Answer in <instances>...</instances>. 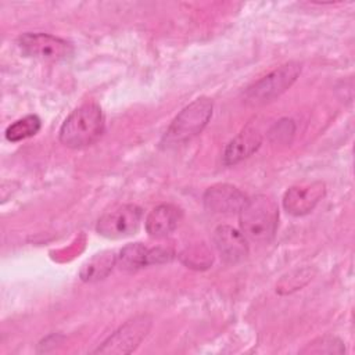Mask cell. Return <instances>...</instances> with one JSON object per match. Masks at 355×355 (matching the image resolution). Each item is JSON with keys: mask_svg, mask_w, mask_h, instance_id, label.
<instances>
[{"mask_svg": "<svg viewBox=\"0 0 355 355\" xmlns=\"http://www.w3.org/2000/svg\"><path fill=\"white\" fill-rule=\"evenodd\" d=\"M240 227L247 240L255 244L269 243L277 229L279 208L263 194L248 198L240 209Z\"/></svg>", "mask_w": 355, "mask_h": 355, "instance_id": "cell-1", "label": "cell"}, {"mask_svg": "<svg viewBox=\"0 0 355 355\" xmlns=\"http://www.w3.org/2000/svg\"><path fill=\"white\" fill-rule=\"evenodd\" d=\"M104 132V115L96 103H86L73 110L60 128V141L71 148L93 144Z\"/></svg>", "mask_w": 355, "mask_h": 355, "instance_id": "cell-2", "label": "cell"}, {"mask_svg": "<svg viewBox=\"0 0 355 355\" xmlns=\"http://www.w3.org/2000/svg\"><path fill=\"white\" fill-rule=\"evenodd\" d=\"M214 103L208 97H200L184 107L169 125L164 136L165 146H179L197 136L212 115Z\"/></svg>", "mask_w": 355, "mask_h": 355, "instance_id": "cell-3", "label": "cell"}, {"mask_svg": "<svg viewBox=\"0 0 355 355\" xmlns=\"http://www.w3.org/2000/svg\"><path fill=\"white\" fill-rule=\"evenodd\" d=\"M301 73V64L291 61L287 62L277 69L272 71L262 79L257 80L251 85L244 93L243 98L247 105H262L270 103L282 93H284L298 78Z\"/></svg>", "mask_w": 355, "mask_h": 355, "instance_id": "cell-4", "label": "cell"}, {"mask_svg": "<svg viewBox=\"0 0 355 355\" xmlns=\"http://www.w3.org/2000/svg\"><path fill=\"white\" fill-rule=\"evenodd\" d=\"M18 47L24 55L44 62H60L73 54V47L68 40L42 32L21 35Z\"/></svg>", "mask_w": 355, "mask_h": 355, "instance_id": "cell-5", "label": "cell"}, {"mask_svg": "<svg viewBox=\"0 0 355 355\" xmlns=\"http://www.w3.org/2000/svg\"><path fill=\"white\" fill-rule=\"evenodd\" d=\"M153 324V319L148 315H137L133 319L123 323L116 331H114L94 352L96 354H112L125 355L133 352L143 338L147 336Z\"/></svg>", "mask_w": 355, "mask_h": 355, "instance_id": "cell-6", "label": "cell"}, {"mask_svg": "<svg viewBox=\"0 0 355 355\" xmlns=\"http://www.w3.org/2000/svg\"><path fill=\"white\" fill-rule=\"evenodd\" d=\"M143 211L135 204H125L104 214L96 226L100 236L107 239H122L139 230Z\"/></svg>", "mask_w": 355, "mask_h": 355, "instance_id": "cell-7", "label": "cell"}, {"mask_svg": "<svg viewBox=\"0 0 355 355\" xmlns=\"http://www.w3.org/2000/svg\"><path fill=\"white\" fill-rule=\"evenodd\" d=\"M324 193L326 186L322 182L293 186L284 193L283 207L288 214L302 216L316 207V204L324 197Z\"/></svg>", "mask_w": 355, "mask_h": 355, "instance_id": "cell-8", "label": "cell"}, {"mask_svg": "<svg viewBox=\"0 0 355 355\" xmlns=\"http://www.w3.org/2000/svg\"><path fill=\"white\" fill-rule=\"evenodd\" d=\"M214 244L225 263H237L248 255L247 239L237 229L222 225L214 232Z\"/></svg>", "mask_w": 355, "mask_h": 355, "instance_id": "cell-9", "label": "cell"}, {"mask_svg": "<svg viewBox=\"0 0 355 355\" xmlns=\"http://www.w3.org/2000/svg\"><path fill=\"white\" fill-rule=\"evenodd\" d=\"M247 200L245 194L232 184L212 186L204 194L205 207L218 214L240 212Z\"/></svg>", "mask_w": 355, "mask_h": 355, "instance_id": "cell-10", "label": "cell"}, {"mask_svg": "<svg viewBox=\"0 0 355 355\" xmlns=\"http://www.w3.org/2000/svg\"><path fill=\"white\" fill-rule=\"evenodd\" d=\"M262 143V135L254 125L245 126L226 147L223 154V162L226 165H234L251 154H254Z\"/></svg>", "mask_w": 355, "mask_h": 355, "instance_id": "cell-11", "label": "cell"}, {"mask_svg": "<svg viewBox=\"0 0 355 355\" xmlns=\"http://www.w3.org/2000/svg\"><path fill=\"white\" fill-rule=\"evenodd\" d=\"M182 218V211L172 204L155 207L146 218V230L151 237L162 239L171 234Z\"/></svg>", "mask_w": 355, "mask_h": 355, "instance_id": "cell-12", "label": "cell"}, {"mask_svg": "<svg viewBox=\"0 0 355 355\" xmlns=\"http://www.w3.org/2000/svg\"><path fill=\"white\" fill-rule=\"evenodd\" d=\"M116 265V255L114 251H103L93 255L89 261H86L80 270L79 276L83 282L94 283L108 276L112 268Z\"/></svg>", "mask_w": 355, "mask_h": 355, "instance_id": "cell-13", "label": "cell"}, {"mask_svg": "<svg viewBox=\"0 0 355 355\" xmlns=\"http://www.w3.org/2000/svg\"><path fill=\"white\" fill-rule=\"evenodd\" d=\"M148 250L141 243L128 244L116 255V265L125 272H136L148 265Z\"/></svg>", "mask_w": 355, "mask_h": 355, "instance_id": "cell-14", "label": "cell"}, {"mask_svg": "<svg viewBox=\"0 0 355 355\" xmlns=\"http://www.w3.org/2000/svg\"><path fill=\"white\" fill-rule=\"evenodd\" d=\"M40 119L36 115H26L6 129V139L8 141H21L31 136H35L40 129Z\"/></svg>", "mask_w": 355, "mask_h": 355, "instance_id": "cell-15", "label": "cell"}, {"mask_svg": "<svg viewBox=\"0 0 355 355\" xmlns=\"http://www.w3.org/2000/svg\"><path fill=\"white\" fill-rule=\"evenodd\" d=\"M345 351L344 343L334 336H323L309 343L301 354H343Z\"/></svg>", "mask_w": 355, "mask_h": 355, "instance_id": "cell-16", "label": "cell"}, {"mask_svg": "<svg viewBox=\"0 0 355 355\" xmlns=\"http://www.w3.org/2000/svg\"><path fill=\"white\" fill-rule=\"evenodd\" d=\"M293 133H294V123L291 119L280 121L279 123L275 125V130L273 129L270 130V136L276 135L277 140H280L283 137H284V140H288V135L293 136Z\"/></svg>", "mask_w": 355, "mask_h": 355, "instance_id": "cell-17", "label": "cell"}]
</instances>
